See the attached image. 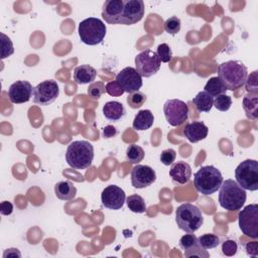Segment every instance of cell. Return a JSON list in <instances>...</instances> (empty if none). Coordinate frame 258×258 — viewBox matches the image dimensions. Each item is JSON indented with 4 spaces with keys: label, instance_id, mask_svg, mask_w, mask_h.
Wrapping results in <instances>:
<instances>
[{
    "label": "cell",
    "instance_id": "1",
    "mask_svg": "<svg viewBox=\"0 0 258 258\" xmlns=\"http://www.w3.org/2000/svg\"><path fill=\"white\" fill-rule=\"evenodd\" d=\"M94 159V146L86 140H76L69 144L66 160L74 169H86L92 165Z\"/></svg>",
    "mask_w": 258,
    "mask_h": 258
},
{
    "label": "cell",
    "instance_id": "2",
    "mask_svg": "<svg viewBox=\"0 0 258 258\" xmlns=\"http://www.w3.org/2000/svg\"><path fill=\"white\" fill-rule=\"evenodd\" d=\"M219 191L220 206L230 212H236L242 209L246 202V190L242 188L236 180L226 179L222 182Z\"/></svg>",
    "mask_w": 258,
    "mask_h": 258
},
{
    "label": "cell",
    "instance_id": "3",
    "mask_svg": "<svg viewBox=\"0 0 258 258\" xmlns=\"http://www.w3.org/2000/svg\"><path fill=\"white\" fill-rule=\"evenodd\" d=\"M248 71L246 66L239 60H228L218 67V77L227 88L234 91L244 86Z\"/></svg>",
    "mask_w": 258,
    "mask_h": 258
},
{
    "label": "cell",
    "instance_id": "4",
    "mask_svg": "<svg viewBox=\"0 0 258 258\" xmlns=\"http://www.w3.org/2000/svg\"><path fill=\"white\" fill-rule=\"evenodd\" d=\"M222 182L223 176L221 171L213 165L200 167L194 175L195 187L204 196H210L218 191Z\"/></svg>",
    "mask_w": 258,
    "mask_h": 258
},
{
    "label": "cell",
    "instance_id": "5",
    "mask_svg": "<svg viewBox=\"0 0 258 258\" xmlns=\"http://www.w3.org/2000/svg\"><path fill=\"white\" fill-rule=\"evenodd\" d=\"M175 222L177 227L185 233H195L203 225L204 217L197 206L185 203L177 207Z\"/></svg>",
    "mask_w": 258,
    "mask_h": 258
},
{
    "label": "cell",
    "instance_id": "6",
    "mask_svg": "<svg viewBox=\"0 0 258 258\" xmlns=\"http://www.w3.org/2000/svg\"><path fill=\"white\" fill-rule=\"evenodd\" d=\"M78 32L83 43L88 45H97L105 38L107 28L101 19L89 17L80 22Z\"/></svg>",
    "mask_w": 258,
    "mask_h": 258
},
{
    "label": "cell",
    "instance_id": "7",
    "mask_svg": "<svg viewBox=\"0 0 258 258\" xmlns=\"http://www.w3.org/2000/svg\"><path fill=\"white\" fill-rule=\"evenodd\" d=\"M237 183L245 190L258 189V162L255 159L242 161L235 169Z\"/></svg>",
    "mask_w": 258,
    "mask_h": 258
},
{
    "label": "cell",
    "instance_id": "8",
    "mask_svg": "<svg viewBox=\"0 0 258 258\" xmlns=\"http://www.w3.org/2000/svg\"><path fill=\"white\" fill-rule=\"evenodd\" d=\"M239 228L245 236L253 239L258 238V205L246 206L238 216Z\"/></svg>",
    "mask_w": 258,
    "mask_h": 258
},
{
    "label": "cell",
    "instance_id": "9",
    "mask_svg": "<svg viewBox=\"0 0 258 258\" xmlns=\"http://www.w3.org/2000/svg\"><path fill=\"white\" fill-rule=\"evenodd\" d=\"M160 64L161 61L157 53L151 49L143 50L135 56V70L143 78L155 75L159 71Z\"/></svg>",
    "mask_w": 258,
    "mask_h": 258
},
{
    "label": "cell",
    "instance_id": "10",
    "mask_svg": "<svg viewBox=\"0 0 258 258\" xmlns=\"http://www.w3.org/2000/svg\"><path fill=\"white\" fill-rule=\"evenodd\" d=\"M163 113L167 123L173 127L181 125L188 118L187 104L178 99L167 100L163 105Z\"/></svg>",
    "mask_w": 258,
    "mask_h": 258
},
{
    "label": "cell",
    "instance_id": "11",
    "mask_svg": "<svg viewBox=\"0 0 258 258\" xmlns=\"http://www.w3.org/2000/svg\"><path fill=\"white\" fill-rule=\"evenodd\" d=\"M59 88L55 81L46 80L33 88V102L40 106H46L56 100Z\"/></svg>",
    "mask_w": 258,
    "mask_h": 258
},
{
    "label": "cell",
    "instance_id": "12",
    "mask_svg": "<svg viewBox=\"0 0 258 258\" xmlns=\"http://www.w3.org/2000/svg\"><path fill=\"white\" fill-rule=\"evenodd\" d=\"M117 84L126 93H134L142 87V77L132 67H127L121 70L116 76Z\"/></svg>",
    "mask_w": 258,
    "mask_h": 258
},
{
    "label": "cell",
    "instance_id": "13",
    "mask_svg": "<svg viewBox=\"0 0 258 258\" xmlns=\"http://www.w3.org/2000/svg\"><path fill=\"white\" fill-rule=\"evenodd\" d=\"M123 11L119 24L131 25L139 22L144 16V3L142 0H123Z\"/></svg>",
    "mask_w": 258,
    "mask_h": 258
},
{
    "label": "cell",
    "instance_id": "14",
    "mask_svg": "<svg viewBox=\"0 0 258 258\" xmlns=\"http://www.w3.org/2000/svg\"><path fill=\"white\" fill-rule=\"evenodd\" d=\"M156 180L154 169L148 165L137 164L131 169V184L135 188H144Z\"/></svg>",
    "mask_w": 258,
    "mask_h": 258
},
{
    "label": "cell",
    "instance_id": "15",
    "mask_svg": "<svg viewBox=\"0 0 258 258\" xmlns=\"http://www.w3.org/2000/svg\"><path fill=\"white\" fill-rule=\"evenodd\" d=\"M125 201V191L115 184L108 185L101 194L102 205L110 210H120L124 206Z\"/></svg>",
    "mask_w": 258,
    "mask_h": 258
},
{
    "label": "cell",
    "instance_id": "16",
    "mask_svg": "<svg viewBox=\"0 0 258 258\" xmlns=\"http://www.w3.org/2000/svg\"><path fill=\"white\" fill-rule=\"evenodd\" d=\"M33 94V88L27 81H16L8 89V98L14 104L26 103Z\"/></svg>",
    "mask_w": 258,
    "mask_h": 258
},
{
    "label": "cell",
    "instance_id": "17",
    "mask_svg": "<svg viewBox=\"0 0 258 258\" xmlns=\"http://www.w3.org/2000/svg\"><path fill=\"white\" fill-rule=\"evenodd\" d=\"M123 0H107L103 4L102 17L109 24H119L123 11Z\"/></svg>",
    "mask_w": 258,
    "mask_h": 258
},
{
    "label": "cell",
    "instance_id": "18",
    "mask_svg": "<svg viewBox=\"0 0 258 258\" xmlns=\"http://www.w3.org/2000/svg\"><path fill=\"white\" fill-rule=\"evenodd\" d=\"M209 133V128L203 121H192L183 128L184 137L191 143L204 140Z\"/></svg>",
    "mask_w": 258,
    "mask_h": 258
},
{
    "label": "cell",
    "instance_id": "19",
    "mask_svg": "<svg viewBox=\"0 0 258 258\" xmlns=\"http://www.w3.org/2000/svg\"><path fill=\"white\" fill-rule=\"evenodd\" d=\"M169 175L173 181L179 184H185L191 177V168L185 161H177L171 164Z\"/></svg>",
    "mask_w": 258,
    "mask_h": 258
},
{
    "label": "cell",
    "instance_id": "20",
    "mask_svg": "<svg viewBox=\"0 0 258 258\" xmlns=\"http://www.w3.org/2000/svg\"><path fill=\"white\" fill-rule=\"evenodd\" d=\"M96 76H97V71L89 64L79 66L74 71V80L78 85L94 83Z\"/></svg>",
    "mask_w": 258,
    "mask_h": 258
},
{
    "label": "cell",
    "instance_id": "21",
    "mask_svg": "<svg viewBox=\"0 0 258 258\" xmlns=\"http://www.w3.org/2000/svg\"><path fill=\"white\" fill-rule=\"evenodd\" d=\"M126 111L124 106L117 101L107 102L103 106V114L110 121H118L124 117Z\"/></svg>",
    "mask_w": 258,
    "mask_h": 258
},
{
    "label": "cell",
    "instance_id": "22",
    "mask_svg": "<svg viewBox=\"0 0 258 258\" xmlns=\"http://www.w3.org/2000/svg\"><path fill=\"white\" fill-rule=\"evenodd\" d=\"M54 194L61 201H71L76 198L77 188L70 180H61L55 183Z\"/></svg>",
    "mask_w": 258,
    "mask_h": 258
},
{
    "label": "cell",
    "instance_id": "23",
    "mask_svg": "<svg viewBox=\"0 0 258 258\" xmlns=\"http://www.w3.org/2000/svg\"><path fill=\"white\" fill-rule=\"evenodd\" d=\"M154 122V116L150 110H140L134 117L132 127L135 130H147Z\"/></svg>",
    "mask_w": 258,
    "mask_h": 258
},
{
    "label": "cell",
    "instance_id": "24",
    "mask_svg": "<svg viewBox=\"0 0 258 258\" xmlns=\"http://www.w3.org/2000/svg\"><path fill=\"white\" fill-rule=\"evenodd\" d=\"M243 109L248 118L256 120L258 117V94L248 93L243 98Z\"/></svg>",
    "mask_w": 258,
    "mask_h": 258
},
{
    "label": "cell",
    "instance_id": "25",
    "mask_svg": "<svg viewBox=\"0 0 258 258\" xmlns=\"http://www.w3.org/2000/svg\"><path fill=\"white\" fill-rule=\"evenodd\" d=\"M192 104L199 112H210L214 105V98L205 91L199 92L192 99Z\"/></svg>",
    "mask_w": 258,
    "mask_h": 258
},
{
    "label": "cell",
    "instance_id": "26",
    "mask_svg": "<svg viewBox=\"0 0 258 258\" xmlns=\"http://www.w3.org/2000/svg\"><path fill=\"white\" fill-rule=\"evenodd\" d=\"M204 89V91L210 94L212 97H217L221 94H224L227 91V88L224 86L219 77H213L209 79Z\"/></svg>",
    "mask_w": 258,
    "mask_h": 258
},
{
    "label": "cell",
    "instance_id": "27",
    "mask_svg": "<svg viewBox=\"0 0 258 258\" xmlns=\"http://www.w3.org/2000/svg\"><path fill=\"white\" fill-rule=\"evenodd\" d=\"M128 209L137 214H142L146 210V205L144 199L139 195H131L126 199Z\"/></svg>",
    "mask_w": 258,
    "mask_h": 258
},
{
    "label": "cell",
    "instance_id": "28",
    "mask_svg": "<svg viewBox=\"0 0 258 258\" xmlns=\"http://www.w3.org/2000/svg\"><path fill=\"white\" fill-rule=\"evenodd\" d=\"M144 150L142 147L136 144H131L127 147L126 150V158L130 163L137 164L144 158Z\"/></svg>",
    "mask_w": 258,
    "mask_h": 258
},
{
    "label": "cell",
    "instance_id": "29",
    "mask_svg": "<svg viewBox=\"0 0 258 258\" xmlns=\"http://www.w3.org/2000/svg\"><path fill=\"white\" fill-rule=\"evenodd\" d=\"M198 241L204 249H213L220 244V238L215 234H204L198 238Z\"/></svg>",
    "mask_w": 258,
    "mask_h": 258
},
{
    "label": "cell",
    "instance_id": "30",
    "mask_svg": "<svg viewBox=\"0 0 258 258\" xmlns=\"http://www.w3.org/2000/svg\"><path fill=\"white\" fill-rule=\"evenodd\" d=\"M198 245H200L198 241V237L192 233L183 235L179 240V246L182 250H184V252L194 249Z\"/></svg>",
    "mask_w": 258,
    "mask_h": 258
},
{
    "label": "cell",
    "instance_id": "31",
    "mask_svg": "<svg viewBox=\"0 0 258 258\" xmlns=\"http://www.w3.org/2000/svg\"><path fill=\"white\" fill-rule=\"evenodd\" d=\"M146 101V96L140 91L131 93L127 97V103L130 108L132 109H138L140 108Z\"/></svg>",
    "mask_w": 258,
    "mask_h": 258
},
{
    "label": "cell",
    "instance_id": "32",
    "mask_svg": "<svg viewBox=\"0 0 258 258\" xmlns=\"http://www.w3.org/2000/svg\"><path fill=\"white\" fill-rule=\"evenodd\" d=\"M106 92L103 82H94L88 88V95L93 100H98Z\"/></svg>",
    "mask_w": 258,
    "mask_h": 258
},
{
    "label": "cell",
    "instance_id": "33",
    "mask_svg": "<svg viewBox=\"0 0 258 258\" xmlns=\"http://www.w3.org/2000/svg\"><path fill=\"white\" fill-rule=\"evenodd\" d=\"M231 105H232L231 97L228 95H225V94H221L215 98L213 106H215L216 109H218L219 111L226 112L230 109Z\"/></svg>",
    "mask_w": 258,
    "mask_h": 258
},
{
    "label": "cell",
    "instance_id": "34",
    "mask_svg": "<svg viewBox=\"0 0 258 258\" xmlns=\"http://www.w3.org/2000/svg\"><path fill=\"white\" fill-rule=\"evenodd\" d=\"M1 58L4 59L8 56H10L14 52V47L11 39L5 35L4 33H1Z\"/></svg>",
    "mask_w": 258,
    "mask_h": 258
},
{
    "label": "cell",
    "instance_id": "35",
    "mask_svg": "<svg viewBox=\"0 0 258 258\" xmlns=\"http://www.w3.org/2000/svg\"><path fill=\"white\" fill-rule=\"evenodd\" d=\"M164 30L169 34H176L180 30V19L176 16H171L164 22Z\"/></svg>",
    "mask_w": 258,
    "mask_h": 258
},
{
    "label": "cell",
    "instance_id": "36",
    "mask_svg": "<svg viewBox=\"0 0 258 258\" xmlns=\"http://www.w3.org/2000/svg\"><path fill=\"white\" fill-rule=\"evenodd\" d=\"M156 53L162 62H169L172 59V51L167 43H161L157 46Z\"/></svg>",
    "mask_w": 258,
    "mask_h": 258
},
{
    "label": "cell",
    "instance_id": "37",
    "mask_svg": "<svg viewBox=\"0 0 258 258\" xmlns=\"http://www.w3.org/2000/svg\"><path fill=\"white\" fill-rule=\"evenodd\" d=\"M245 88L248 93L258 94V83H257V71H254L247 76L245 81Z\"/></svg>",
    "mask_w": 258,
    "mask_h": 258
},
{
    "label": "cell",
    "instance_id": "38",
    "mask_svg": "<svg viewBox=\"0 0 258 258\" xmlns=\"http://www.w3.org/2000/svg\"><path fill=\"white\" fill-rule=\"evenodd\" d=\"M238 245L234 240H226L222 244V252L226 256H234L237 253Z\"/></svg>",
    "mask_w": 258,
    "mask_h": 258
},
{
    "label": "cell",
    "instance_id": "39",
    "mask_svg": "<svg viewBox=\"0 0 258 258\" xmlns=\"http://www.w3.org/2000/svg\"><path fill=\"white\" fill-rule=\"evenodd\" d=\"M105 89H106V93H108L110 96H113V97H120L124 93V90L117 84L116 81L107 83L105 86Z\"/></svg>",
    "mask_w": 258,
    "mask_h": 258
},
{
    "label": "cell",
    "instance_id": "40",
    "mask_svg": "<svg viewBox=\"0 0 258 258\" xmlns=\"http://www.w3.org/2000/svg\"><path fill=\"white\" fill-rule=\"evenodd\" d=\"M175 156H176L175 150L172 149V148H168V149H165L161 152L160 161L164 165H170L175 160Z\"/></svg>",
    "mask_w": 258,
    "mask_h": 258
},
{
    "label": "cell",
    "instance_id": "41",
    "mask_svg": "<svg viewBox=\"0 0 258 258\" xmlns=\"http://www.w3.org/2000/svg\"><path fill=\"white\" fill-rule=\"evenodd\" d=\"M185 257H200V258H209L210 254L207 252V249H204L201 245H198L194 249L184 252Z\"/></svg>",
    "mask_w": 258,
    "mask_h": 258
},
{
    "label": "cell",
    "instance_id": "42",
    "mask_svg": "<svg viewBox=\"0 0 258 258\" xmlns=\"http://www.w3.org/2000/svg\"><path fill=\"white\" fill-rule=\"evenodd\" d=\"M0 212L4 216L11 215L12 212H13V205L10 202H7V201L2 202L0 204Z\"/></svg>",
    "mask_w": 258,
    "mask_h": 258
},
{
    "label": "cell",
    "instance_id": "43",
    "mask_svg": "<svg viewBox=\"0 0 258 258\" xmlns=\"http://www.w3.org/2000/svg\"><path fill=\"white\" fill-rule=\"evenodd\" d=\"M117 134V129L112 125H107L103 129V136L104 138H111Z\"/></svg>",
    "mask_w": 258,
    "mask_h": 258
},
{
    "label": "cell",
    "instance_id": "44",
    "mask_svg": "<svg viewBox=\"0 0 258 258\" xmlns=\"http://www.w3.org/2000/svg\"><path fill=\"white\" fill-rule=\"evenodd\" d=\"M246 251L248 253V255L251 256H257V242H250L248 244H246Z\"/></svg>",
    "mask_w": 258,
    "mask_h": 258
},
{
    "label": "cell",
    "instance_id": "45",
    "mask_svg": "<svg viewBox=\"0 0 258 258\" xmlns=\"http://www.w3.org/2000/svg\"><path fill=\"white\" fill-rule=\"evenodd\" d=\"M21 257V254H20V252L18 251V249H16V248H10V249H7L5 252H4V254H3V257L4 258H6V257Z\"/></svg>",
    "mask_w": 258,
    "mask_h": 258
}]
</instances>
